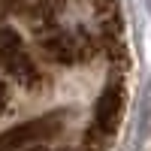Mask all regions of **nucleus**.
<instances>
[{"label":"nucleus","instance_id":"2","mask_svg":"<svg viewBox=\"0 0 151 151\" xmlns=\"http://www.w3.org/2000/svg\"><path fill=\"white\" fill-rule=\"evenodd\" d=\"M121 109H124V82L115 79L103 88L97 106H94V115L91 124L85 127L82 133V151H103L115 133L118 121H121Z\"/></svg>","mask_w":151,"mask_h":151},{"label":"nucleus","instance_id":"1","mask_svg":"<svg viewBox=\"0 0 151 151\" xmlns=\"http://www.w3.org/2000/svg\"><path fill=\"white\" fill-rule=\"evenodd\" d=\"M40 52L45 60L60 67H76L91 60L97 52H103V40L91 30H76V27H48L40 33Z\"/></svg>","mask_w":151,"mask_h":151},{"label":"nucleus","instance_id":"4","mask_svg":"<svg viewBox=\"0 0 151 151\" xmlns=\"http://www.w3.org/2000/svg\"><path fill=\"white\" fill-rule=\"evenodd\" d=\"M67 109L52 112V115L33 118V121H21L15 127H6L0 133V151H27L36 145H48L52 139H58V133L67 124Z\"/></svg>","mask_w":151,"mask_h":151},{"label":"nucleus","instance_id":"3","mask_svg":"<svg viewBox=\"0 0 151 151\" xmlns=\"http://www.w3.org/2000/svg\"><path fill=\"white\" fill-rule=\"evenodd\" d=\"M0 70L9 73V79L18 82L21 88H40L45 82L42 70L36 67V60L27 52V45L18 36V30L3 24V21H0Z\"/></svg>","mask_w":151,"mask_h":151},{"label":"nucleus","instance_id":"5","mask_svg":"<svg viewBox=\"0 0 151 151\" xmlns=\"http://www.w3.org/2000/svg\"><path fill=\"white\" fill-rule=\"evenodd\" d=\"M9 109V88H6V82L0 79V115Z\"/></svg>","mask_w":151,"mask_h":151}]
</instances>
